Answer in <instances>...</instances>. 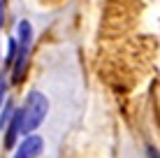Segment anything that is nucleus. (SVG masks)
Here are the masks:
<instances>
[{"mask_svg": "<svg viewBox=\"0 0 160 158\" xmlns=\"http://www.w3.org/2000/svg\"><path fill=\"white\" fill-rule=\"evenodd\" d=\"M2 26H5V5L0 0V30H2Z\"/></svg>", "mask_w": 160, "mask_h": 158, "instance_id": "nucleus-8", "label": "nucleus"}, {"mask_svg": "<svg viewBox=\"0 0 160 158\" xmlns=\"http://www.w3.org/2000/svg\"><path fill=\"white\" fill-rule=\"evenodd\" d=\"M19 116H21V130L23 135H32L40 130V126L49 116V98L37 89H30L26 93L23 102L19 105Z\"/></svg>", "mask_w": 160, "mask_h": 158, "instance_id": "nucleus-1", "label": "nucleus"}, {"mask_svg": "<svg viewBox=\"0 0 160 158\" xmlns=\"http://www.w3.org/2000/svg\"><path fill=\"white\" fill-rule=\"evenodd\" d=\"M16 102L12 100V98H7V100H5V105L0 107V130H5L9 126V121H12L14 119V114H16Z\"/></svg>", "mask_w": 160, "mask_h": 158, "instance_id": "nucleus-5", "label": "nucleus"}, {"mask_svg": "<svg viewBox=\"0 0 160 158\" xmlns=\"http://www.w3.org/2000/svg\"><path fill=\"white\" fill-rule=\"evenodd\" d=\"M14 37H16V44H19L21 51H30V47H32V37H35V28H32V23L28 19H21L19 23H16V33H14Z\"/></svg>", "mask_w": 160, "mask_h": 158, "instance_id": "nucleus-3", "label": "nucleus"}, {"mask_svg": "<svg viewBox=\"0 0 160 158\" xmlns=\"http://www.w3.org/2000/svg\"><path fill=\"white\" fill-rule=\"evenodd\" d=\"M16 54H19V44H16V37L12 35L7 40V51H5V56H2L5 68H12V63L16 61Z\"/></svg>", "mask_w": 160, "mask_h": 158, "instance_id": "nucleus-6", "label": "nucleus"}, {"mask_svg": "<svg viewBox=\"0 0 160 158\" xmlns=\"http://www.w3.org/2000/svg\"><path fill=\"white\" fill-rule=\"evenodd\" d=\"M0 65H2V49H0Z\"/></svg>", "mask_w": 160, "mask_h": 158, "instance_id": "nucleus-9", "label": "nucleus"}, {"mask_svg": "<svg viewBox=\"0 0 160 158\" xmlns=\"http://www.w3.org/2000/svg\"><path fill=\"white\" fill-rule=\"evenodd\" d=\"M42 154H44V137L32 133V135H23L19 140V144L14 146L12 158H40Z\"/></svg>", "mask_w": 160, "mask_h": 158, "instance_id": "nucleus-2", "label": "nucleus"}, {"mask_svg": "<svg viewBox=\"0 0 160 158\" xmlns=\"http://www.w3.org/2000/svg\"><path fill=\"white\" fill-rule=\"evenodd\" d=\"M7 98H9V79L7 74H0V107L5 105Z\"/></svg>", "mask_w": 160, "mask_h": 158, "instance_id": "nucleus-7", "label": "nucleus"}, {"mask_svg": "<svg viewBox=\"0 0 160 158\" xmlns=\"http://www.w3.org/2000/svg\"><path fill=\"white\" fill-rule=\"evenodd\" d=\"M28 63H30V51H21L16 54V61L12 63V84H21V81L26 79V74H28Z\"/></svg>", "mask_w": 160, "mask_h": 158, "instance_id": "nucleus-4", "label": "nucleus"}]
</instances>
